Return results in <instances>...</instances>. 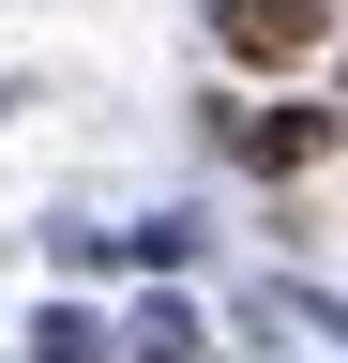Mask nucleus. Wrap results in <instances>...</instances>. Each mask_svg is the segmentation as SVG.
<instances>
[{
    "label": "nucleus",
    "instance_id": "1",
    "mask_svg": "<svg viewBox=\"0 0 348 363\" xmlns=\"http://www.w3.org/2000/svg\"><path fill=\"white\" fill-rule=\"evenodd\" d=\"M318 30H333V0H212V45L228 61H303Z\"/></svg>",
    "mask_w": 348,
    "mask_h": 363
}]
</instances>
